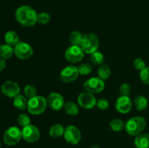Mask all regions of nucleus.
Returning <instances> with one entry per match:
<instances>
[{
    "label": "nucleus",
    "mask_w": 149,
    "mask_h": 148,
    "mask_svg": "<svg viewBox=\"0 0 149 148\" xmlns=\"http://www.w3.org/2000/svg\"><path fill=\"white\" fill-rule=\"evenodd\" d=\"M37 14L36 10L31 6L22 5L16 10L15 17L21 26L31 27L36 23Z\"/></svg>",
    "instance_id": "obj_1"
},
{
    "label": "nucleus",
    "mask_w": 149,
    "mask_h": 148,
    "mask_svg": "<svg viewBox=\"0 0 149 148\" xmlns=\"http://www.w3.org/2000/svg\"><path fill=\"white\" fill-rule=\"evenodd\" d=\"M146 126V120L141 116H135L125 123V131L130 136H136L143 133Z\"/></svg>",
    "instance_id": "obj_2"
},
{
    "label": "nucleus",
    "mask_w": 149,
    "mask_h": 148,
    "mask_svg": "<svg viewBox=\"0 0 149 148\" xmlns=\"http://www.w3.org/2000/svg\"><path fill=\"white\" fill-rule=\"evenodd\" d=\"M47 107L46 98L43 96L36 95L29 99L28 102L27 110L30 114L39 115L45 113Z\"/></svg>",
    "instance_id": "obj_3"
},
{
    "label": "nucleus",
    "mask_w": 149,
    "mask_h": 148,
    "mask_svg": "<svg viewBox=\"0 0 149 148\" xmlns=\"http://www.w3.org/2000/svg\"><path fill=\"white\" fill-rule=\"evenodd\" d=\"M100 46L98 36L94 33H88L84 35L81 47L85 54H90L98 50Z\"/></svg>",
    "instance_id": "obj_4"
},
{
    "label": "nucleus",
    "mask_w": 149,
    "mask_h": 148,
    "mask_svg": "<svg viewBox=\"0 0 149 148\" xmlns=\"http://www.w3.org/2000/svg\"><path fill=\"white\" fill-rule=\"evenodd\" d=\"M85 91L92 93L93 94H100L104 90L105 82L98 76L91 77L86 80L83 84Z\"/></svg>",
    "instance_id": "obj_5"
},
{
    "label": "nucleus",
    "mask_w": 149,
    "mask_h": 148,
    "mask_svg": "<svg viewBox=\"0 0 149 148\" xmlns=\"http://www.w3.org/2000/svg\"><path fill=\"white\" fill-rule=\"evenodd\" d=\"M22 139V131L17 126H10L4 131L3 141L8 146H13L18 143Z\"/></svg>",
    "instance_id": "obj_6"
},
{
    "label": "nucleus",
    "mask_w": 149,
    "mask_h": 148,
    "mask_svg": "<svg viewBox=\"0 0 149 148\" xmlns=\"http://www.w3.org/2000/svg\"><path fill=\"white\" fill-rule=\"evenodd\" d=\"M84 54L85 53L81 46L71 45L65 50L64 57L67 62L71 64H76L82 60Z\"/></svg>",
    "instance_id": "obj_7"
},
{
    "label": "nucleus",
    "mask_w": 149,
    "mask_h": 148,
    "mask_svg": "<svg viewBox=\"0 0 149 148\" xmlns=\"http://www.w3.org/2000/svg\"><path fill=\"white\" fill-rule=\"evenodd\" d=\"M33 47L26 42H19L14 46V55L21 60H26L33 56Z\"/></svg>",
    "instance_id": "obj_8"
},
{
    "label": "nucleus",
    "mask_w": 149,
    "mask_h": 148,
    "mask_svg": "<svg viewBox=\"0 0 149 148\" xmlns=\"http://www.w3.org/2000/svg\"><path fill=\"white\" fill-rule=\"evenodd\" d=\"M79 75L78 68L74 65H69L65 66L61 70L60 73V79L65 84H70L77 79Z\"/></svg>",
    "instance_id": "obj_9"
},
{
    "label": "nucleus",
    "mask_w": 149,
    "mask_h": 148,
    "mask_svg": "<svg viewBox=\"0 0 149 148\" xmlns=\"http://www.w3.org/2000/svg\"><path fill=\"white\" fill-rule=\"evenodd\" d=\"M22 138L29 143H35L40 139V131L36 126L29 124L22 128Z\"/></svg>",
    "instance_id": "obj_10"
},
{
    "label": "nucleus",
    "mask_w": 149,
    "mask_h": 148,
    "mask_svg": "<svg viewBox=\"0 0 149 148\" xmlns=\"http://www.w3.org/2000/svg\"><path fill=\"white\" fill-rule=\"evenodd\" d=\"M97 100L95 94L87 91L81 93L77 97V102L79 105L87 110H90L95 107Z\"/></svg>",
    "instance_id": "obj_11"
},
{
    "label": "nucleus",
    "mask_w": 149,
    "mask_h": 148,
    "mask_svg": "<svg viewBox=\"0 0 149 148\" xmlns=\"http://www.w3.org/2000/svg\"><path fill=\"white\" fill-rule=\"evenodd\" d=\"M63 136L68 144L75 145H77L81 140V133L77 126L74 125H69L65 128Z\"/></svg>",
    "instance_id": "obj_12"
},
{
    "label": "nucleus",
    "mask_w": 149,
    "mask_h": 148,
    "mask_svg": "<svg viewBox=\"0 0 149 148\" xmlns=\"http://www.w3.org/2000/svg\"><path fill=\"white\" fill-rule=\"evenodd\" d=\"M47 107L54 111H59L62 110L65 104L63 97L58 92H52L46 98Z\"/></svg>",
    "instance_id": "obj_13"
},
{
    "label": "nucleus",
    "mask_w": 149,
    "mask_h": 148,
    "mask_svg": "<svg viewBox=\"0 0 149 148\" xmlns=\"http://www.w3.org/2000/svg\"><path fill=\"white\" fill-rule=\"evenodd\" d=\"M1 91L6 97L14 98L20 94V88L15 81H7L1 86Z\"/></svg>",
    "instance_id": "obj_14"
},
{
    "label": "nucleus",
    "mask_w": 149,
    "mask_h": 148,
    "mask_svg": "<svg viewBox=\"0 0 149 148\" xmlns=\"http://www.w3.org/2000/svg\"><path fill=\"white\" fill-rule=\"evenodd\" d=\"M133 102L130 96H120L115 103L116 110L122 114H127L131 111Z\"/></svg>",
    "instance_id": "obj_15"
},
{
    "label": "nucleus",
    "mask_w": 149,
    "mask_h": 148,
    "mask_svg": "<svg viewBox=\"0 0 149 148\" xmlns=\"http://www.w3.org/2000/svg\"><path fill=\"white\" fill-rule=\"evenodd\" d=\"M134 143L137 148H149V133H140L135 136Z\"/></svg>",
    "instance_id": "obj_16"
},
{
    "label": "nucleus",
    "mask_w": 149,
    "mask_h": 148,
    "mask_svg": "<svg viewBox=\"0 0 149 148\" xmlns=\"http://www.w3.org/2000/svg\"><path fill=\"white\" fill-rule=\"evenodd\" d=\"M29 99L26 98L23 94L17 95L13 98V105L19 110H24L27 109Z\"/></svg>",
    "instance_id": "obj_17"
},
{
    "label": "nucleus",
    "mask_w": 149,
    "mask_h": 148,
    "mask_svg": "<svg viewBox=\"0 0 149 148\" xmlns=\"http://www.w3.org/2000/svg\"><path fill=\"white\" fill-rule=\"evenodd\" d=\"M64 131H65V128L60 123H55L52 125L49 129V135L50 137L53 139H58L63 136Z\"/></svg>",
    "instance_id": "obj_18"
},
{
    "label": "nucleus",
    "mask_w": 149,
    "mask_h": 148,
    "mask_svg": "<svg viewBox=\"0 0 149 148\" xmlns=\"http://www.w3.org/2000/svg\"><path fill=\"white\" fill-rule=\"evenodd\" d=\"M79 104L74 102H67L64 104V111L66 114L71 116H76L79 113Z\"/></svg>",
    "instance_id": "obj_19"
},
{
    "label": "nucleus",
    "mask_w": 149,
    "mask_h": 148,
    "mask_svg": "<svg viewBox=\"0 0 149 148\" xmlns=\"http://www.w3.org/2000/svg\"><path fill=\"white\" fill-rule=\"evenodd\" d=\"M135 109L139 111L145 110L148 106V101L146 97L143 95H139L135 97L133 102Z\"/></svg>",
    "instance_id": "obj_20"
},
{
    "label": "nucleus",
    "mask_w": 149,
    "mask_h": 148,
    "mask_svg": "<svg viewBox=\"0 0 149 148\" xmlns=\"http://www.w3.org/2000/svg\"><path fill=\"white\" fill-rule=\"evenodd\" d=\"M4 41L6 44L14 47L19 42V36L14 30H9L4 35Z\"/></svg>",
    "instance_id": "obj_21"
},
{
    "label": "nucleus",
    "mask_w": 149,
    "mask_h": 148,
    "mask_svg": "<svg viewBox=\"0 0 149 148\" xmlns=\"http://www.w3.org/2000/svg\"><path fill=\"white\" fill-rule=\"evenodd\" d=\"M14 54V47L7 44L0 45V58L7 59Z\"/></svg>",
    "instance_id": "obj_22"
},
{
    "label": "nucleus",
    "mask_w": 149,
    "mask_h": 148,
    "mask_svg": "<svg viewBox=\"0 0 149 148\" xmlns=\"http://www.w3.org/2000/svg\"><path fill=\"white\" fill-rule=\"evenodd\" d=\"M90 61L92 63L95 65H101L104 64L105 61V57L104 55L100 51H96V52H93V53L90 54Z\"/></svg>",
    "instance_id": "obj_23"
},
{
    "label": "nucleus",
    "mask_w": 149,
    "mask_h": 148,
    "mask_svg": "<svg viewBox=\"0 0 149 148\" xmlns=\"http://www.w3.org/2000/svg\"><path fill=\"white\" fill-rule=\"evenodd\" d=\"M84 35L79 30H74L69 36V41L71 45L74 46H81Z\"/></svg>",
    "instance_id": "obj_24"
},
{
    "label": "nucleus",
    "mask_w": 149,
    "mask_h": 148,
    "mask_svg": "<svg viewBox=\"0 0 149 148\" xmlns=\"http://www.w3.org/2000/svg\"><path fill=\"white\" fill-rule=\"evenodd\" d=\"M110 129L114 132H119L125 129V123L120 118H113L109 123Z\"/></svg>",
    "instance_id": "obj_25"
},
{
    "label": "nucleus",
    "mask_w": 149,
    "mask_h": 148,
    "mask_svg": "<svg viewBox=\"0 0 149 148\" xmlns=\"http://www.w3.org/2000/svg\"><path fill=\"white\" fill-rule=\"evenodd\" d=\"M97 74H98V77H100L103 81L107 80L111 76V74L110 67L108 65H106V64H103V65H100L98 70H97Z\"/></svg>",
    "instance_id": "obj_26"
},
{
    "label": "nucleus",
    "mask_w": 149,
    "mask_h": 148,
    "mask_svg": "<svg viewBox=\"0 0 149 148\" xmlns=\"http://www.w3.org/2000/svg\"><path fill=\"white\" fill-rule=\"evenodd\" d=\"M23 93H24V96L29 99L32 98V97H35L37 95V89L34 86L31 85V84H28L23 89Z\"/></svg>",
    "instance_id": "obj_27"
},
{
    "label": "nucleus",
    "mask_w": 149,
    "mask_h": 148,
    "mask_svg": "<svg viewBox=\"0 0 149 148\" xmlns=\"http://www.w3.org/2000/svg\"><path fill=\"white\" fill-rule=\"evenodd\" d=\"M78 71L79 75H87L90 74L93 71V66L90 63H87V62H84V63H81V65H79Z\"/></svg>",
    "instance_id": "obj_28"
},
{
    "label": "nucleus",
    "mask_w": 149,
    "mask_h": 148,
    "mask_svg": "<svg viewBox=\"0 0 149 148\" xmlns=\"http://www.w3.org/2000/svg\"><path fill=\"white\" fill-rule=\"evenodd\" d=\"M51 20V16L49 13L46 12H42L37 14V19H36V23L40 25H46L49 23Z\"/></svg>",
    "instance_id": "obj_29"
},
{
    "label": "nucleus",
    "mask_w": 149,
    "mask_h": 148,
    "mask_svg": "<svg viewBox=\"0 0 149 148\" xmlns=\"http://www.w3.org/2000/svg\"><path fill=\"white\" fill-rule=\"evenodd\" d=\"M17 123L20 127L23 128L28 125L31 124V118L26 113H21L17 116Z\"/></svg>",
    "instance_id": "obj_30"
},
{
    "label": "nucleus",
    "mask_w": 149,
    "mask_h": 148,
    "mask_svg": "<svg viewBox=\"0 0 149 148\" xmlns=\"http://www.w3.org/2000/svg\"><path fill=\"white\" fill-rule=\"evenodd\" d=\"M96 107L100 110H106L109 107V102L106 98H100L97 100Z\"/></svg>",
    "instance_id": "obj_31"
},
{
    "label": "nucleus",
    "mask_w": 149,
    "mask_h": 148,
    "mask_svg": "<svg viewBox=\"0 0 149 148\" xmlns=\"http://www.w3.org/2000/svg\"><path fill=\"white\" fill-rule=\"evenodd\" d=\"M120 96H130L131 92V86L127 83H124L121 84L119 88Z\"/></svg>",
    "instance_id": "obj_32"
},
{
    "label": "nucleus",
    "mask_w": 149,
    "mask_h": 148,
    "mask_svg": "<svg viewBox=\"0 0 149 148\" xmlns=\"http://www.w3.org/2000/svg\"><path fill=\"white\" fill-rule=\"evenodd\" d=\"M140 78L143 84L149 85V67H146L140 71Z\"/></svg>",
    "instance_id": "obj_33"
},
{
    "label": "nucleus",
    "mask_w": 149,
    "mask_h": 148,
    "mask_svg": "<svg viewBox=\"0 0 149 148\" xmlns=\"http://www.w3.org/2000/svg\"><path fill=\"white\" fill-rule=\"evenodd\" d=\"M133 66L135 69L141 71L146 67V64L145 60L143 58L138 57L133 61Z\"/></svg>",
    "instance_id": "obj_34"
},
{
    "label": "nucleus",
    "mask_w": 149,
    "mask_h": 148,
    "mask_svg": "<svg viewBox=\"0 0 149 148\" xmlns=\"http://www.w3.org/2000/svg\"><path fill=\"white\" fill-rule=\"evenodd\" d=\"M6 68V61L4 59L0 58V71H4Z\"/></svg>",
    "instance_id": "obj_35"
},
{
    "label": "nucleus",
    "mask_w": 149,
    "mask_h": 148,
    "mask_svg": "<svg viewBox=\"0 0 149 148\" xmlns=\"http://www.w3.org/2000/svg\"><path fill=\"white\" fill-rule=\"evenodd\" d=\"M0 147H1V142H0Z\"/></svg>",
    "instance_id": "obj_36"
}]
</instances>
